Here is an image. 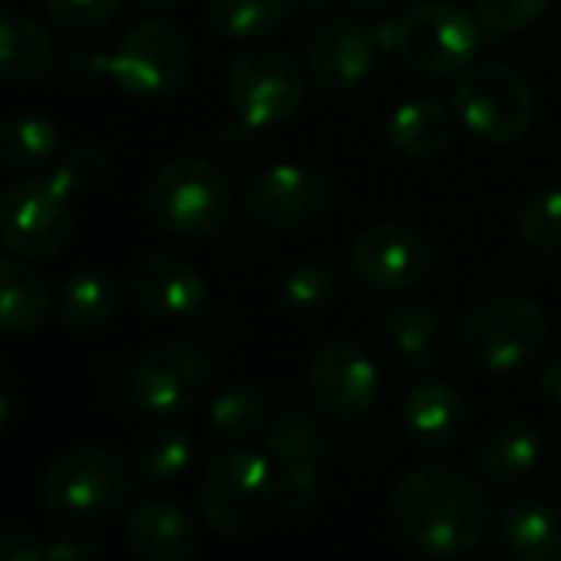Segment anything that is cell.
Returning a JSON list of instances; mask_svg holds the SVG:
<instances>
[{"instance_id": "cell-1", "label": "cell", "mask_w": 561, "mask_h": 561, "mask_svg": "<svg viewBox=\"0 0 561 561\" xmlns=\"http://www.w3.org/2000/svg\"><path fill=\"white\" fill-rule=\"evenodd\" d=\"M400 535L430 558L469 554L489 528V495L469 472L456 466H416L400 476L390 495Z\"/></svg>"}, {"instance_id": "cell-2", "label": "cell", "mask_w": 561, "mask_h": 561, "mask_svg": "<svg viewBox=\"0 0 561 561\" xmlns=\"http://www.w3.org/2000/svg\"><path fill=\"white\" fill-rule=\"evenodd\" d=\"M146 211L172 238H211L234 215V188L221 165L198 156H179L149 179Z\"/></svg>"}, {"instance_id": "cell-3", "label": "cell", "mask_w": 561, "mask_h": 561, "mask_svg": "<svg viewBox=\"0 0 561 561\" xmlns=\"http://www.w3.org/2000/svg\"><path fill=\"white\" fill-rule=\"evenodd\" d=\"M44 505L67 525H100L123 512L133 492L126 459L96 443H80L54 456L44 472Z\"/></svg>"}, {"instance_id": "cell-4", "label": "cell", "mask_w": 561, "mask_h": 561, "mask_svg": "<svg viewBox=\"0 0 561 561\" xmlns=\"http://www.w3.org/2000/svg\"><path fill=\"white\" fill-rule=\"evenodd\" d=\"M548 341V314L525 295H495L462 314L456 354L466 367L502 377L531 364Z\"/></svg>"}, {"instance_id": "cell-5", "label": "cell", "mask_w": 561, "mask_h": 561, "mask_svg": "<svg viewBox=\"0 0 561 561\" xmlns=\"http://www.w3.org/2000/svg\"><path fill=\"white\" fill-rule=\"evenodd\" d=\"M277 505V472L267 459L244 446H225L211 453L202 485L198 508L211 531L241 538L257 531Z\"/></svg>"}, {"instance_id": "cell-6", "label": "cell", "mask_w": 561, "mask_h": 561, "mask_svg": "<svg viewBox=\"0 0 561 561\" xmlns=\"http://www.w3.org/2000/svg\"><path fill=\"white\" fill-rule=\"evenodd\" d=\"M308 70L277 47L244 50L225 73L228 106L234 119L254 133L291 123L308 103Z\"/></svg>"}, {"instance_id": "cell-7", "label": "cell", "mask_w": 561, "mask_h": 561, "mask_svg": "<svg viewBox=\"0 0 561 561\" xmlns=\"http://www.w3.org/2000/svg\"><path fill=\"white\" fill-rule=\"evenodd\" d=\"M453 113L469 136L489 146H515L535 123V93L515 67L492 60L459 77Z\"/></svg>"}, {"instance_id": "cell-8", "label": "cell", "mask_w": 561, "mask_h": 561, "mask_svg": "<svg viewBox=\"0 0 561 561\" xmlns=\"http://www.w3.org/2000/svg\"><path fill=\"white\" fill-rule=\"evenodd\" d=\"M73 228V195L54 175H24L0 195V244L24 261L57 257Z\"/></svg>"}, {"instance_id": "cell-9", "label": "cell", "mask_w": 561, "mask_h": 561, "mask_svg": "<svg viewBox=\"0 0 561 561\" xmlns=\"http://www.w3.org/2000/svg\"><path fill=\"white\" fill-rule=\"evenodd\" d=\"M390 50L400 64L430 77H453L472 67L482 50V21L446 0L407 11L397 27Z\"/></svg>"}, {"instance_id": "cell-10", "label": "cell", "mask_w": 561, "mask_h": 561, "mask_svg": "<svg viewBox=\"0 0 561 561\" xmlns=\"http://www.w3.org/2000/svg\"><path fill=\"white\" fill-rule=\"evenodd\" d=\"M192 73V47L185 34L162 18L136 24L106 57V77L136 100H165L182 90Z\"/></svg>"}, {"instance_id": "cell-11", "label": "cell", "mask_w": 561, "mask_h": 561, "mask_svg": "<svg viewBox=\"0 0 561 561\" xmlns=\"http://www.w3.org/2000/svg\"><path fill=\"white\" fill-rule=\"evenodd\" d=\"M211 354L185 337L152 347L133 370V400L142 413L175 420L192 413L211 390Z\"/></svg>"}, {"instance_id": "cell-12", "label": "cell", "mask_w": 561, "mask_h": 561, "mask_svg": "<svg viewBox=\"0 0 561 561\" xmlns=\"http://www.w3.org/2000/svg\"><path fill=\"white\" fill-rule=\"evenodd\" d=\"M433 267L430 238L407 221H377L364 228L347 251V271L374 295H407Z\"/></svg>"}, {"instance_id": "cell-13", "label": "cell", "mask_w": 561, "mask_h": 561, "mask_svg": "<svg viewBox=\"0 0 561 561\" xmlns=\"http://www.w3.org/2000/svg\"><path fill=\"white\" fill-rule=\"evenodd\" d=\"M244 215L277 234H298L318 228L331 211L328 179L308 165L280 162L254 175L244 188Z\"/></svg>"}, {"instance_id": "cell-14", "label": "cell", "mask_w": 561, "mask_h": 561, "mask_svg": "<svg viewBox=\"0 0 561 561\" xmlns=\"http://www.w3.org/2000/svg\"><path fill=\"white\" fill-rule=\"evenodd\" d=\"M380 393V370L374 357L354 341H334L321 347L308 370L311 407L334 423L364 420Z\"/></svg>"}, {"instance_id": "cell-15", "label": "cell", "mask_w": 561, "mask_h": 561, "mask_svg": "<svg viewBox=\"0 0 561 561\" xmlns=\"http://www.w3.org/2000/svg\"><path fill=\"white\" fill-rule=\"evenodd\" d=\"M380 44L377 34L360 21H328L308 44L305 70L314 90L324 96L357 93L377 70Z\"/></svg>"}, {"instance_id": "cell-16", "label": "cell", "mask_w": 561, "mask_h": 561, "mask_svg": "<svg viewBox=\"0 0 561 561\" xmlns=\"http://www.w3.org/2000/svg\"><path fill=\"white\" fill-rule=\"evenodd\" d=\"M129 295L136 308L152 321L185 324L202 314L208 285L192 261L172 251H149L129 271Z\"/></svg>"}, {"instance_id": "cell-17", "label": "cell", "mask_w": 561, "mask_h": 561, "mask_svg": "<svg viewBox=\"0 0 561 561\" xmlns=\"http://www.w3.org/2000/svg\"><path fill=\"white\" fill-rule=\"evenodd\" d=\"M126 545L139 561H188L198 545V528L179 502L149 495L126 515Z\"/></svg>"}, {"instance_id": "cell-18", "label": "cell", "mask_w": 561, "mask_h": 561, "mask_svg": "<svg viewBox=\"0 0 561 561\" xmlns=\"http://www.w3.org/2000/svg\"><path fill=\"white\" fill-rule=\"evenodd\" d=\"M400 426L413 446L443 453L466 436L469 403L456 387L443 380H423L407 393L400 410Z\"/></svg>"}, {"instance_id": "cell-19", "label": "cell", "mask_w": 561, "mask_h": 561, "mask_svg": "<svg viewBox=\"0 0 561 561\" xmlns=\"http://www.w3.org/2000/svg\"><path fill=\"white\" fill-rule=\"evenodd\" d=\"M499 538L515 561H561V512L538 495H518L499 515Z\"/></svg>"}, {"instance_id": "cell-20", "label": "cell", "mask_w": 561, "mask_h": 561, "mask_svg": "<svg viewBox=\"0 0 561 561\" xmlns=\"http://www.w3.org/2000/svg\"><path fill=\"white\" fill-rule=\"evenodd\" d=\"M57 64L50 31L24 11H0V80L37 83Z\"/></svg>"}, {"instance_id": "cell-21", "label": "cell", "mask_w": 561, "mask_h": 561, "mask_svg": "<svg viewBox=\"0 0 561 561\" xmlns=\"http://www.w3.org/2000/svg\"><path fill=\"white\" fill-rule=\"evenodd\" d=\"M453 133H456V113H449L443 103L426 96L400 103L387 123V142L393 146V152L413 162L443 156L453 142Z\"/></svg>"}, {"instance_id": "cell-22", "label": "cell", "mask_w": 561, "mask_h": 561, "mask_svg": "<svg viewBox=\"0 0 561 561\" xmlns=\"http://www.w3.org/2000/svg\"><path fill=\"white\" fill-rule=\"evenodd\" d=\"M541 456L538 430L528 420L508 416L492 423L476 443V466L489 482H518L525 479Z\"/></svg>"}, {"instance_id": "cell-23", "label": "cell", "mask_w": 561, "mask_h": 561, "mask_svg": "<svg viewBox=\"0 0 561 561\" xmlns=\"http://www.w3.org/2000/svg\"><path fill=\"white\" fill-rule=\"evenodd\" d=\"M50 314V288L24 257H0V334L24 337L44 328Z\"/></svg>"}, {"instance_id": "cell-24", "label": "cell", "mask_w": 561, "mask_h": 561, "mask_svg": "<svg viewBox=\"0 0 561 561\" xmlns=\"http://www.w3.org/2000/svg\"><path fill=\"white\" fill-rule=\"evenodd\" d=\"M57 321L73 334H96L103 331L119 311V285L110 271L87 267L77 271L57 295Z\"/></svg>"}, {"instance_id": "cell-25", "label": "cell", "mask_w": 561, "mask_h": 561, "mask_svg": "<svg viewBox=\"0 0 561 561\" xmlns=\"http://www.w3.org/2000/svg\"><path fill=\"white\" fill-rule=\"evenodd\" d=\"M60 152V129L50 116L18 113L0 123V169L11 175H41Z\"/></svg>"}, {"instance_id": "cell-26", "label": "cell", "mask_w": 561, "mask_h": 561, "mask_svg": "<svg viewBox=\"0 0 561 561\" xmlns=\"http://www.w3.org/2000/svg\"><path fill=\"white\" fill-rule=\"evenodd\" d=\"M383 334H387L393 354L410 370H423V367H430L433 347L443 334V314L426 301L407 298L383 311Z\"/></svg>"}, {"instance_id": "cell-27", "label": "cell", "mask_w": 561, "mask_h": 561, "mask_svg": "<svg viewBox=\"0 0 561 561\" xmlns=\"http://www.w3.org/2000/svg\"><path fill=\"white\" fill-rule=\"evenodd\" d=\"M264 443L267 453L277 462H324L331 459L328 436L321 433L314 413L305 407H280L264 423Z\"/></svg>"}, {"instance_id": "cell-28", "label": "cell", "mask_w": 561, "mask_h": 561, "mask_svg": "<svg viewBox=\"0 0 561 561\" xmlns=\"http://www.w3.org/2000/svg\"><path fill=\"white\" fill-rule=\"evenodd\" d=\"M295 11V0H205V18L225 41H261Z\"/></svg>"}, {"instance_id": "cell-29", "label": "cell", "mask_w": 561, "mask_h": 561, "mask_svg": "<svg viewBox=\"0 0 561 561\" xmlns=\"http://www.w3.org/2000/svg\"><path fill=\"white\" fill-rule=\"evenodd\" d=\"M341 291V274L328 261L288 264L274 285V301L288 314H314L328 308Z\"/></svg>"}, {"instance_id": "cell-30", "label": "cell", "mask_w": 561, "mask_h": 561, "mask_svg": "<svg viewBox=\"0 0 561 561\" xmlns=\"http://www.w3.org/2000/svg\"><path fill=\"white\" fill-rule=\"evenodd\" d=\"M208 423H211V430L221 439L244 443V439H251L254 433L264 430V423H267V400H264V393L254 383L234 380V383H228L211 400Z\"/></svg>"}, {"instance_id": "cell-31", "label": "cell", "mask_w": 561, "mask_h": 561, "mask_svg": "<svg viewBox=\"0 0 561 561\" xmlns=\"http://www.w3.org/2000/svg\"><path fill=\"white\" fill-rule=\"evenodd\" d=\"M192 462V436L179 426H156L136 443V479L146 485H162L179 479Z\"/></svg>"}, {"instance_id": "cell-32", "label": "cell", "mask_w": 561, "mask_h": 561, "mask_svg": "<svg viewBox=\"0 0 561 561\" xmlns=\"http://www.w3.org/2000/svg\"><path fill=\"white\" fill-rule=\"evenodd\" d=\"M518 238L538 254H561V188L528 195L515 215Z\"/></svg>"}, {"instance_id": "cell-33", "label": "cell", "mask_w": 561, "mask_h": 561, "mask_svg": "<svg viewBox=\"0 0 561 561\" xmlns=\"http://www.w3.org/2000/svg\"><path fill=\"white\" fill-rule=\"evenodd\" d=\"M324 462H280L277 502L295 518H311L324 502Z\"/></svg>"}, {"instance_id": "cell-34", "label": "cell", "mask_w": 561, "mask_h": 561, "mask_svg": "<svg viewBox=\"0 0 561 561\" xmlns=\"http://www.w3.org/2000/svg\"><path fill=\"white\" fill-rule=\"evenodd\" d=\"M73 198L77 195H90V192H100L110 179V156L93 146V142H80L73 146L70 152L60 156V162L54 165L50 172Z\"/></svg>"}, {"instance_id": "cell-35", "label": "cell", "mask_w": 561, "mask_h": 561, "mask_svg": "<svg viewBox=\"0 0 561 561\" xmlns=\"http://www.w3.org/2000/svg\"><path fill=\"white\" fill-rule=\"evenodd\" d=\"M123 0H47V18L57 31L87 37L106 31L116 14H119Z\"/></svg>"}, {"instance_id": "cell-36", "label": "cell", "mask_w": 561, "mask_h": 561, "mask_svg": "<svg viewBox=\"0 0 561 561\" xmlns=\"http://www.w3.org/2000/svg\"><path fill=\"white\" fill-rule=\"evenodd\" d=\"M554 0H472L476 18L499 34H518L538 24Z\"/></svg>"}, {"instance_id": "cell-37", "label": "cell", "mask_w": 561, "mask_h": 561, "mask_svg": "<svg viewBox=\"0 0 561 561\" xmlns=\"http://www.w3.org/2000/svg\"><path fill=\"white\" fill-rule=\"evenodd\" d=\"M47 561H103V541L87 525H70L47 545Z\"/></svg>"}, {"instance_id": "cell-38", "label": "cell", "mask_w": 561, "mask_h": 561, "mask_svg": "<svg viewBox=\"0 0 561 561\" xmlns=\"http://www.w3.org/2000/svg\"><path fill=\"white\" fill-rule=\"evenodd\" d=\"M0 561H47L44 541L21 525L0 528Z\"/></svg>"}, {"instance_id": "cell-39", "label": "cell", "mask_w": 561, "mask_h": 561, "mask_svg": "<svg viewBox=\"0 0 561 561\" xmlns=\"http://www.w3.org/2000/svg\"><path fill=\"white\" fill-rule=\"evenodd\" d=\"M215 156L228 165H244L254 152V129H248L244 123H234V126H225L218 136H215Z\"/></svg>"}, {"instance_id": "cell-40", "label": "cell", "mask_w": 561, "mask_h": 561, "mask_svg": "<svg viewBox=\"0 0 561 561\" xmlns=\"http://www.w3.org/2000/svg\"><path fill=\"white\" fill-rule=\"evenodd\" d=\"M60 70L73 87H87V83H96L100 77H106V57L90 47H77L64 57Z\"/></svg>"}, {"instance_id": "cell-41", "label": "cell", "mask_w": 561, "mask_h": 561, "mask_svg": "<svg viewBox=\"0 0 561 561\" xmlns=\"http://www.w3.org/2000/svg\"><path fill=\"white\" fill-rule=\"evenodd\" d=\"M351 453L357 456V462L370 466V469H380L390 456V443H387V433L380 426H360L354 436H351Z\"/></svg>"}, {"instance_id": "cell-42", "label": "cell", "mask_w": 561, "mask_h": 561, "mask_svg": "<svg viewBox=\"0 0 561 561\" xmlns=\"http://www.w3.org/2000/svg\"><path fill=\"white\" fill-rule=\"evenodd\" d=\"M538 390H541V397H545L551 407L561 410V354L551 357V360L541 367V374H538Z\"/></svg>"}, {"instance_id": "cell-43", "label": "cell", "mask_w": 561, "mask_h": 561, "mask_svg": "<svg viewBox=\"0 0 561 561\" xmlns=\"http://www.w3.org/2000/svg\"><path fill=\"white\" fill-rule=\"evenodd\" d=\"M129 4H133L139 14H149V18H165V14H175V11H182L185 0H129Z\"/></svg>"}, {"instance_id": "cell-44", "label": "cell", "mask_w": 561, "mask_h": 561, "mask_svg": "<svg viewBox=\"0 0 561 561\" xmlns=\"http://www.w3.org/2000/svg\"><path fill=\"white\" fill-rule=\"evenodd\" d=\"M11 413H14V397H11V383H8L4 377H0V430L8 426Z\"/></svg>"}, {"instance_id": "cell-45", "label": "cell", "mask_w": 561, "mask_h": 561, "mask_svg": "<svg viewBox=\"0 0 561 561\" xmlns=\"http://www.w3.org/2000/svg\"><path fill=\"white\" fill-rule=\"evenodd\" d=\"M337 4H347L351 11L370 14V11H380V8H387V4H390V0H337Z\"/></svg>"}, {"instance_id": "cell-46", "label": "cell", "mask_w": 561, "mask_h": 561, "mask_svg": "<svg viewBox=\"0 0 561 561\" xmlns=\"http://www.w3.org/2000/svg\"><path fill=\"white\" fill-rule=\"evenodd\" d=\"M0 4H4V0H0Z\"/></svg>"}]
</instances>
